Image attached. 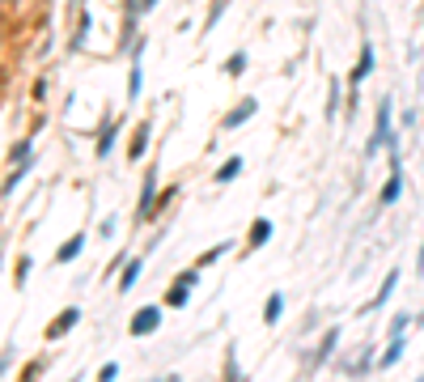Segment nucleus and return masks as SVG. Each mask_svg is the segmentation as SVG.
<instances>
[{"label":"nucleus","instance_id":"14","mask_svg":"<svg viewBox=\"0 0 424 382\" xmlns=\"http://www.w3.org/2000/svg\"><path fill=\"white\" fill-rule=\"evenodd\" d=\"M280 315H285V293H272V298L263 302V323L272 327V323H280Z\"/></svg>","mask_w":424,"mask_h":382},{"label":"nucleus","instance_id":"7","mask_svg":"<svg viewBox=\"0 0 424 382\" xmlns=\"http://www.w3.org/2000/svg\"><path fill=\"white\" fill-rule=\"evenodd\" d=\"M374 64H378V60H374V47H361V60H357V68H353L348 85H361V81H365V77L374 72Z\"/></svg>","mask_w":424,"mask_h":382},{"label":"nucleus","instance_id":"24","mask_svg":"<svg viewBox=\"0 0 424 382\" xmlns=\"http://www.w3.org/2000/svg\"><path fill=\"white\" fill-rule=\"evenodd\" d=\"M225 4H229V0H212V9H208V17H204V30H212V26L221 21V13H225Z\"/></svg>","mask_w":424,"mask_h":382},{"label":"nucleus","instance_id":"17","mask_svg":"<svg viewBox=\"0 0 424 382\" xmlns=\"http://www.w3.org/2000/svg\"><path fill=\"white\" fill-rule=\"evenodd\" d=\"M238 174H242V157H229V162L217 170V179H212V183H229V179H238Z\"/></svg>","mask_w":424,"mask_h":382},{"label":"nucleus","instance_id":"30","mask_svg":"<svg viewBox=\"0 0 424 382\" xmlns=\"http://www.w3.org/2000/svg\"><path fill=\"white\" fill-rule=\"evenodd\" d=\"M416 276H424V242H420V255H416Z\"/></svg>","mask_w":424,"mask_h":382},{"label":"nucleus","instance_id":"6","mask_svg":"<svg viewBox=\"0 0 424 382\" xmlns=\"http://www.w3.org/2000/svg\"><path fill=\"white\" fill-rule=\"evenodd\" d=\"M399 196H403V166L391 170V179H386V187H382V208H391Z\"/></svg>","mask_w":424,"mask_h":382},{"label":"nucleus","instance_id":"16","mask_svg":"<svg viewBox=\"0 0 424 382\" xmlns=\"http://www.w3.org/2000/svg\"><path fill=\"white\" fill-rule=\"evenodd\" d=\"M140 89H144V72H140V47H136V64H132V77H127V98L136 102Z\"/></svg>","mask_w":424,"mask_h":382},{"label":"nucleus","instance_id":"28","mask_svg":"<svg viewBox=\"0 0 424 382\" xmlns=\"http://www.w3.org/2000/svg\"><path fill=\"white\" fill-rule=\"evenodd\" d=\"M25 276H30V259H17V285H25Z\"/></svg>","mask_w":424,"mask_h":382},{"label":"nucleus","instance_id":"18","mask_svg":"<svg viewBox=\"0 0 424 382\" xmlns=\"http://www.w3.org/2000/svg\"><path fill=\"white\" fill-rule=\"evenodd\" d=\"M336 344H340V327H331V332H327V336H323V344H319V353H314V361H327V357H331V349H336Z\"/></svg>","mask_w":424,"mask_h":382},{"label":"nucleus","instance_id":"5","mask_svg":"<svg viewBox=\"0 0 424 382\" xmlns=\"http://www.w3.org/2000/svg\"><path fill=\"white\" fill-rule=\"evenodd\" d=\"M76 323H81V310H76V306H68V310H59V315H55V323L47 327V340H59V336H64V332H72Z\"/></svg>","mask_w":424,"mask_h":382},{"label":"nucleus","instance_id":"10","mask_svg":"<svg viewBox=\"0 0 424 382\" xmlns=\"http://www.w3.org/2000/svg\"><path fill=\"white\" fill-rule=\"evenodd\" d=\"M81 247H85V234H72V238L55 251V264H72V259L81 255Z\"/></svg>","mask_w":424,"mask_h":382},{"label":"nucleus","instance_id":"13","mask_svg":"<svg viewBox=\"0 0 424 382\" xmlns=\"http://www.w3.org/2000/svg\"><path fill=\"white\" fill-rule=\"evenodd\" d=\"M395 285H399V268H391V272H386V281H382V289L374 293V310L391 302V293H395Z\"/></svg>","mask_w":424,"mask_h":382},{"label":"nucleus","instance_id":"22","mask_svg":"<svg viewBox=\"0 0 424 382\" xmlns=\"http://www.w3.org/2000/svg\"><path fill=\"white\" fill-rule=\"evenodd\" d=\"M174 285H183V289H195V285H200V268H187V272H178V276H174Z\"/></svg>","mask_w":424,"mask_h":382},{"label":"nucleus","instance_id":"15","mask_svg":"<svg viewBox=\"0 0 424 382\" xmlns=\"http://www.w3.org/2000/svg\"><path fill=\"white\" fill-rule=\"evenodd\" d=\"M408 353V344H403V336H395L391 340V349L382 353V361H378V370H391V366H399V357Z\"/></svg>","mask_w":424,"mask_h":382},{"label":"nucleus","instance_id":"21","mask_svg":"<svg viewBox=\"0 0 424 382\" xmlns=\"http://www.w3.org/2000/svg\"><path fill=\"white\" fill-rule=\"evenodd\" d=\"M225 251H229V242H221V247H212V251H204V255H200V259H195V268H200V272H204V268H208V264H212V259H221V255H225Z\"/></svg>","mask_w":424,"mask_h":382},{"label":"nucleus","instance_id":"26","mask_svg":"<svg viewBox=\"0 0 424 382\" xmlns=\"http://www.w3.org/2000/svg\"><path fill=\"white\" fill-rule=\"evenodd\" d=\"M336 102H340V81H331V94H327V119H336Z\"/></svg>","mask_w":424,"mask_h":382},{"label":"nucleus","instance_id":"3","mask_svg":"<svg viewBox=\"0 0 424 382\" xmlns=\"http://www.w3.org/2000/svg\"><path fill=\"white\" fill-rule=\"evenodd\" d=\"M157 327H161V310H157V306L136 310V315H132V323H127V332H132V336H153Z\"/></svg>","mask_w":424,"mask_h":382},{"label":"nucleus","instance_id":"27","mask_svg":"<svg viewBox=\"0 0 424 382\" xmlns=\"http://www.w3.org/2000/svg\"><path fill=\"white\" fill-rule=\"evenodd\" d=\"M119 378V366H115V361H110V366H102V370H98V382H115Z\"/></svg>","mask_w":424,"mask_h":382},{"label":"nucleus","instance_id":"29","mask_svg":"<svg viewBox=\"0 0 424 382\" xmlns=\"http://www.w3.org/2000/svg\"><path fill=\"white\" fill-rule=\"evenodd\" d=\"M408 319H412V315H399V319L391 323V336H403V327H408Z\"/></svg>","mask_w":424,"mask_h":382},{"label":"nucleus","instance_id":"1","mask_svg":"<svg viewBox=\"0 0 424 382\" xmlns=\"http://www.w3.org/2000/svg\"><path fill=\"white\" fill-rule=\"evenodd\" d=\"M395 145V132H391V98H382V106H378V123H374V132H369V153H378V149H391Z\"/></svg>","mask_w":424,"mask_h":382},{"label":"nucleus","instance_id":"12","mask_svg":"<svg viewBox=\"0 0 424 382\" xmlns=\"http://www.w3.org/2000/svg\"><path fill=\"white\" fill-rule=\"evenodd\" d=\"M30 170H34V162H17V170H13V174H8V179L0 183V196H13V191H17V183H21V179H25Z\"/></svg>","mask_w":424,"mask_h":382},{"label":"nucleus","instance_id":"32","mask_svg":"<svg viewBox=\"0 0 424 382\" xmlns=\"http://www.w3.org/2000/svg\"><path fill=\"white\" fill-rule=\"evenodd\" d=\"M416 323H424V315H420V319H416Z\"/></svg>","mask_w":424,"mask_h":382},{"label":"nucleus","instance_id":"23","mask_svg":"<svg viewBox=\"0 0 424 382\" xmlns=\"http://www.w3.org/2000/svg\"><path fill=\"white\" fill-rule=\"evenodd\" d=\"M187 298H191V289H183V285H174V289L166 293V306H187Z\"/></svg>","mask_w":424,"mask_h":382},{"label":"nucleus","instance_id":"9","mask_svg":"<svg viewBox=\"0 0 424 382\" xmlns=\"http://www.w3.org/2000/svg\"><path fill=\"white\" fill-rule=\"evenodd\" d=\"M268 238H272V221H268V217H259V221L251 225V238H246V251H259V247H263Z\"/></svg>","mask_w":424,"mask_h":382},{"label":"nucleus","instance_id":"25","mask_svg":"<svg viewBox=\"0 0 424 382\" xmlns=\"http://www.w3.org/2000/svg\"><path fill=\"white\" fill-rule=\"evenodd\" d=\"M8 162H30V140H17V145L8 149Z\"/></svg>","mask_w":424,"mask_h":382},{"label":"nucleus","instance_id":"19","mask_svg":"<svg viewBox=\"0 0 424 382\" xmlns=\"http://www.w3.org/2000/svg\"><path fill=\"white\" fill-rule=\"evenodd\" d=\"M225 72H229V77H242V72H246V51H234V55L225 60Z\"/></svg>","mask_w":424,"mask_h":382},{"label":"nucleus","instance_id":"4","mask_svg":"<svg viewBox=\"0 0 424 382\" xmlns=\"http://www.w3.org/2000/svg\"><path fill=\"white\" fill-rule=\"evenodd\" d=\"M255 111H259V102H255V98H242V102H238V106H234V111L221 119V128H225V132H234V128H242V123H246Z\"/></svg>","mask_w":424,"mask_h":382},{"label":"nucleus","instance_id":"33","mask_svg":"<svg viewBox=\"0 0 424 382\" xmlns=\"http://www.w3.org/2000/svg\"><path fill=\"white\" fill-rule=\"evenodd\" d=\"M416 382H424V374H420V378H416Z\"/></svg>","mask_w":424,"mask_h":382},{"label":"nucleus","instance_id":"31","mask_svg":"<svg viewBox=\"0 0 424 382\" xmlns=\"http://www.w3.org/2000/svg\"><path fill=\"white\" fill-rule=\"evenodd\" d=\"M157 382H178V378H174V374H170V378H157Z\"/></svg>","mask_w":424,"mask_h":382},{"label":"nucleus","instance_id":"20","mask_svg":"<svg viewBox=\"0 0 424 382\" xmlns=\"http://www.w3.org/2000/svg\"><path fill=\"white\" fill-rule=\"evenodd\" d=\"M115 136H119V123H110L102 136H98V157H106L110 153V145H115Z\"/></svg>","mask_w":424,"mask_h":382},{"label":"nucleus","instance_id":"8","mask_svg":"<svg viewBox=\"0 0 424 382\" xmlns=\"http://www.w3.org/2000/svg\"><path fill=\"white\" fill-rule=\"evenodd\" d=\"M149 132H153V123H149V119H144V123H140V128H136V136H132V145H127V157H132V162H136V157H144V153H149Z\"/></svg>","mask_w":424,"mask_h":382},{"label":"nucleus","instance_id":"11","mask_svg":"<svg viewBox=\"0 0 424 382\" xmlns=\"http://www.w3.org/2000/svg\"><path fill=\"white\" fill-rule=\"evenodd\" d=\"M140 272H144V255H136V259H132V264L123 268V276H119V293H127V289H132V285L140 281Z\"/></svg>","mask_w":424,"mask_h":382},{"label":"nucleus","instance_id":"2","mask_svg":"<svg viewBox=\"0 0 424 382\" xmlns=\"http://www.w3.org/2000/svg\"><path fill=\"white\" fill-rule=\"evenodd\" d=\"M153 213H157V170H149V174H144V183H140L136 221H153Z\"/></svg>","mask_w":424,"mask_h":382}]
</instances>
